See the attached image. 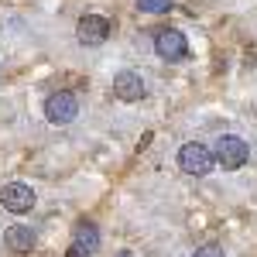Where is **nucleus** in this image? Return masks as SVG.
Here are the masks:
<instances>
[{
	"mask_svg": "<svg viewBox=\"0 0 257 257\" xmlns=\"http://www.w3.org/2000/svg\"><path fill=\"white\" fill-rule=\"evenodd\" d=\"M178 165H182L185 175H209L213 165H216V155H213L206 144L189 141V144H182V151H178Z\"/></svg>",
	"mask_w": 257,
	"mask_h": 257,
	"instance_id": "1",
	"label": "nucleus"
},
{
	"mask_svg": "<svg viewBox=\"0 0 257 257\" xmlns=\"http://www.w3.org/2000/svg\"><path fill=\"white\" fill-rule=\"evenodd\" d=\"M76 113H79V99L72 96V93H65V89H59V93H52V96L45 99V117H48V123H55V127L72 123Z\"/></svg>",
	"mask_w": 257,
	"mask_h": 257,
	"instance_id": "3",
	"label": "nucleus"
},
{
	"mask_svg": "<svg viewBox=\"0 0 257 257\" xmlns=\"http://www.w3.org/2000/svg\"><path fill=\"white\" fill-rule=\"evenodd\" d=\"M76 247H82L86 254L99 247V230L93 223H79V226H76Z\"/></svg>",
	"mask_w": 257,
	"mask_h": 257,
	"instance_id": "9",
	"label": "nucleus"
},
{
	"mask_svg": "<svg viewBox=\"0 0 257 257\" xmlns=\"http://www.w3.org/2000/svg\"><path fill=\"white\" fill-rule=\"evenodd\" d=\"M155 52H158L165 62H182L185 55H189V41H185V35H182V31L165 28V31H158V35H155Z\"/></svg>",
	"mask_w": 257,
	"mask_h": 257,
	"instance_id": "4",
	"label": "nucleus"
},
{
	"mask_svg": "<svg viewBox=\"0 0 257 257\" xmlns=\"http://www.w3.org/2000/svg\"><path fill=\"white\" fill-rule=\"evenodd\" d=\"M144 93H148V86H144V79H141V72L123 69V72L113 76V96L117 99H123V103H138V99H144Z\"/></svg>",
	"mask_w": 257,
	"mask_h": 257,
	"instance_id": "6",
	"label": "nucleus"
},
{
	"mask_svg": "<svg viewBox=\"0 0 257 257\" xmlns=\"http://www.w3.org/2000/svg\"><path fill=\"white\" fill-rule=\"evenodd\" d=\"M216 161L226 168V172H237V168H243L247 165V158H250V148H247V141L243 138H233V134H223V138L216 141Z\"/></svg>",
	"mask_w": 257,
	"mask_h": 257,
	"instance_id": "2",
	"label": "nucleus"
},
{
	"mask_svg": "<svg viewBox=\"0 0 257 257\" xmlns=\"http://www.w3.org/2000/svg\"><path fill=\"white\" fill-rule=\"evenodd\" d=\"M79 41L86 45V48H96V45H103V41L110 38V21L103 18V14H86V18L79 21Z\"/></svg>",
	"mask_w": 257,
	"mask_h": 257,
	"instance_id": "7",
	"label": "nucleus"
},
{
	"mask_svg": "<svg viewBox=\"0 0 257 257\" xmlns=\"http://www.w3.org/2000/svg\"><path fill=\"white\" fill-rule=\"evenodd\" d=\"M196 257H226L223 254V247H216V243H206V247H199Z\"/></svg>",
	"mask_w": 257,
	"mask_h": 257,
	"instance_id": "11",
	"label": "nucleus"
},
{
	"mask_svg": "<svg viewBox=\"0 0 257 257\" xmlns=\"http://www.w3.org/2000/svg\"><path fill=\"white\" fill-rule=\"evenodd\" d=\"M0 206L7 213H28L35 206V189L24 185V182H11V185L0 189Z\"/></svg>",
	"mask_w": 257,
	"mask_h": 257,
	"instance_id": "5",
	"label": "nucleus"
},
{
	"mask_svg": "<svg viewBox=\"0 0 257 257\" xmlns=\"http://www.w3.org/2000/svg\"><path fill=\"white\" fill-rule=\"evenodd\" d=\"M138 11H144V14H165V11H172V0H138Z\"/></svg>",
	"mask_w": 257,
	"mask_h": 257,
	"instance_id": "10",
	"label": "nucleus"
},
{
	"mask_svg": "<svg viewBox=\"0 0 257 257\" xmlns=\"http://www.w3.org/2000/svg\"><path fill=\"white\" fill-rule=\"evenodd\" d=\"M65 257H86V250H82V247H72V250H69Z\"/></svg>",
	"mask_w": 257,
	"mask_h": 257,
	"instance_id": "12",
	"label": "nucleus"
},
{
	"mask_svg": "<svg viewBox=\"0 0 257 257\" xmlns=\"http://www.w3.org/2000/svg\"><path fill=\"white\" fill-rule=\"evenodd\" d=\"M4 240H7V247H11V250L24 254V250H31V247H35V230H31V226H7Z\"/></svg>",
	"mask_w": 257,
	"mask_h": 257,
	"instance_id": "8",
	"label": "nucleus"
},
{
	"mask_svg": "<svg viewBox=\"0 0 257 257\" xmlns=\"http://www.w3.org/2000/svg\"><path fill=\"white\" fill-rule=\"evenodd\" d=\"M120 257H127V254H120Z\"/></svg>",
	"mask_w": 257,
	"mask_h": 257,
	"instance_id": "13",
	"label": "nucleus"
}]
</instances>
